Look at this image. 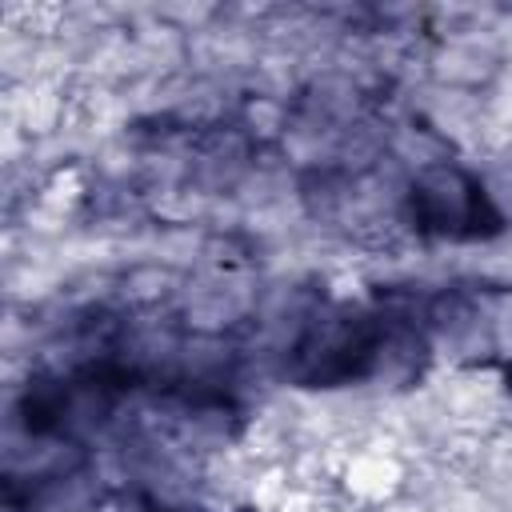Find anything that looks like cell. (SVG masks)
I'll use <instances>...</instances> for the list:
<instances>
[{
  "label": "cell",
  "mask_w": 512,
  "mask_h": 512,
  "mask_svg": "<svg viewBox=\"0 0 512 512\" xmlns=\"http://www.w3.org/2000/svg\"><path fill=\"white\" fill-rule=\"evenodd\" d=\"M124 512H184V508H168V504H160L156 496H132Z\"/></svg>",
  "instance_id": "cell-3"
},
{
  "label": "cell",
  "mask_w": 512,
  "mask_h": 512,
  "mask_svg": "<svg viewBox=\"0 0 512 512\" xmlns=\"http://www.w3.org/2000/svg\"><path fill=\"white\" fill-rule=\"evenodd\" d=\"M412 224L428 236H448V240H480L504 228L492 196L484 184L464 172V168H428L412 192H408Z\"/></svg>",
  "instance_id": "cell-1"
},
{
  "label": "cell",
  "mask_w": 512,
  "mask_h": 512,
  "mask_svg": "<svg viewBox=\"0 0 512 512\" xmlns=\"http://www.w3.org/2000/svg\"><path fill=\"white\" fill-rule=\"evenodd\" d=\"M388 344L380 316H340L296 344V376L304 384H352L368 376Z\"/></svg>",
  "instance_id": "cell-2"
},
{
  "label": "cell",
  "mask_w": 512,
  "mask_h": 512,
  "mask_svg": "<svg viewBox=\"0 0 512 512\" xmlns=\"http://www.w3.org/2000/svg\"><path fill=\"white\" fill-rule=\"evenodd\" d=\"M508 392H512V368H508Z\"/></svg>",
  "instance_id": "cell-4"
}]
</instances>
